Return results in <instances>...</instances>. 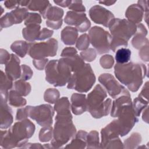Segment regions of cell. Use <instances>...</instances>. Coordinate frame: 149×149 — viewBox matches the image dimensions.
Returning <instances> with one entry per match:
<instances>
[{
  "label": "cell",
  "instance_id": "e575fe53",
  "mask_svg": "<svg viewBox=\"0 0 149 149\" xmlns=\"http://www.w3.org/2000/svg\"><path fill=\"white\" fill-rule=\"evenodd\" d=\"M113 62V57L109 55H105L100 59V64L101 66L105 69H109L112 68Z\"/></svg>",
  "mask_w": 149,
  "mask_h": 149
},
{
  "label": "cell",
  "instance_id": "cb8c5ba5",
  "mask_svg": "<svg viewBox=\"0 0 149 149\" xmlns=\"http://www.w3.org/2000/svg\"><path fill=\"white\" fill-rule=\"evenodd\" d=\"M137 32L136 34L134 35V38L132 40V45H133V47L137 49L140 48V47H141L142 45H144V33H147L145 27H144L143 25L141 24H139L137 26V30H136Z\"/></svg>",
  "mask_w": 149,
  "mask_h": 149
},
{
  "label": "cell",
  "instance_id": "ab89813d",
  "mask_svg": "<svg viewBox=\"0 0 149 149\" xmlns=\"http://www.w3.org/2000/svg\"><path fill=\"white\" fill-rule=\"evenodd\" d=\"M29 116V111L28 107H26L25 108H21L17 110L16 114V120L24 119L26 118Z\"/></svg>",
  "mask_w": 149,
  "mask_h": 149
},
{
  "label": "cell",
  "instance_id": "d4e9b609",
  "mask_svg": "<svg viewBox=\"0 0 149 149\" xmlns=\"http://www.w3.org/2000/svg\"><path fill=\"white\" fill-rule=\"evenodd\" d=\"M30 43L23 41H17L13 42L11 46V49L21 57H24L29 51Z\"/></svg>",
  "mask_w": 149,
  "mask_h": 149
},
{
  "label": "cell",
  "instance_id": "8d00e7d4",
  "mask_svg": "<svg viewBox=\"0 0 149 149\" xmlns=\"http://www.w3.org/2000/svg\"><path fill=\"white\" fill-rule=\"evenodd\" d=\"M69 8L77 12H84L86 10L81 1H72L70 5L69 6Z\"/></svg>",
  "mask_w": 149,
  "mask_h": 149
},
{
  "label": "cell",
  "instance_id": "f1b7e54d",
  "mask_svg": "<svg viewBox=\"0 0 149 149\" xmlns=\"http://www.w3.org/2000/svg\"><path fill=\"white\" fill-rule=\"evenodd\" d=\"M15 90L20 95L26 96L29 94L31 90V86L29 83L24 81L21 79L15 83Z\"/></svg>",
  "mask_w": 149,
  "mask_h": 149
},
{
  "label": "cell",
  "instance_id": "4316f807",
  "mask_svg": "<svg viewBox=\"0 0 149 149\" xmlns=\"http://www.w3.org/2000/svg\"><path fill=\"white\" fill-rule=\"evenodd\" d=\"M8 98L9 104L16 107L23 106L26 104V100L22 98L21 95H20L15 90H11L9 93Z\"/></svg>",
  "mask_w": 149,
  "mask_h": 149
},
{
  "label": "cell",
  "instance_id": "ba28073f",
  "mask_svg": "<svg viewBox=\"0 0 149 149\" xmlns=\"http://www.w3.org/2000/svg\"><path fill=\"white\" fill-rule=\"evenodd\" d=\"M117 116L118 119L116 120V122L119 130V134L121 136L127 134L138 121L132 103L123 105L119 109Z\"/></svg>",
  "mask_w": 149,
  "mask_h": 149
},
{
  "label": "cell",
  "instance_id": "6da1fadb",
  "mask_svg": "<svg viewBox=\"0 0 149 149\" xmlns=\"http://www.w3.org/2000/svg\"><path fill=\"white\" fill-rule=\"evenodd\" d=\"M145 72V66L142 64L130 62L116 63L115 66V74L117 79L133 92L137 91L141 85Z\"/></svg>",
  "mask_w": 149,
  "mask_h": 149
},
{
  "label": "cell",
  "instance_id": "44dd1931",
  "mask_svg": "<svg viewBox=\"0 0 149 149\" xmlns=\"http://www.w3.org/2000/svg\"><path fill=\"white\" fill-rule=\"evenodd\" d=\"M12 80L5 75L1 70V99L7 101L8 97V90L12 87Z\"/></svg>",
  "mask_w": 149,
  "mask_h": 149
},
{
  "label": "cell",
  "instance_id": "484cf974",
  "mask_svg": "<svg viewBox=\"0 0 149 149\" xmlns=\"http://www.w3.org/2000/svg\"><path fill=\"white\" fill-rule=\"evenodd\" d=\"M131 58V51L126 48L119 49L115 54V59L118 64H125L129 62Z\"/></svg>",
  "mask_w": 149,
  "mask_h": 149
},
{
  "label": "cell",
  "instance_id": "ac0fdd59",
  "mask_svg": "<svg viewBox=\"0 0 149 149\" xmlns=\"http://www.w3.org/2000/svg\"><path fill=\"white\" fill-rule=\"evenodd\" d=\"M143 12L144 10L139 4H133L127 8L125 16L129 21L133 23H138L143 19Z\"/></svg>",
  "mask_w": 149,
  "mask_h": 149
},
{
  "label": "cell",
  "instance_id": "f6af8a7d",
  "mask_svg": "<svg viewBox=\"0 0 149 149\" xmlns=\"http://www.w3.org/2000/svg\"><path fill=\"white\" fill-rule=\"evenodd\" d=\"M54 2L61 6L67 7L70 5L72 1H54Z\"/></svg>",
  "mask_w": 149,
  "mask_h": 149
},
{
  "label": "cell",
  "instance_id": "ee69618b",
  "mask_svg": "<svg viewBox=\"0 0 149 149\" xmlns=\"http://www.w3.org/2000/svg\"><path fill=\"white\" fill-rule=\"evenodd\" d=\"M62 20L58 22H50L48 20H47L46 22L47 25L48 27H51L54 29H58L62 26Z\"/></svg>",
  "mask_w": 149,
  "mask_h": 149
},
{
  "label": "cell",
  "instance_id": "f546056e",
  "mask_svg": "<svg viewBox=\"0 0 149 149\" xmlns=\"http://www.w3.org/2000/svg\"><path fill=\"white\" fill-rule=\"evenodd\" d=\"M54 109L57 113H62L70 111V104L66 97H62L55 105Z\"/></svg>",
  "mask_w": 149,
  "mask_h": 149
},
{
  "label": "cell",
  "instance_id": "8992f818",
  "mask_svg": "<svg viewBox=\"0 0 149 149\" xmlns=\"http://www.w3.org/2000/svg\"><path fill=\"white\" fill-rule=\"evenodd\" d=\"M95 81V77L90 65L85 64L81 69L72 74L68 81V88L84 93L92 87Z\"/></svg>",
  "mask_w": 149,
  "mask_h": 149
},
{
  "label": "cell",
  "instance_id": "30bf717a",
  "mask_svg": "<svg viewBox=\"0 0 149 149\" xmlns=\"http://www.w3.org/2000/svg\"><path fill=\"white\" fill-rule=\"evenodd\" d=\"M58 42L52 38L47 42L30 43L29 54L36 59H41L46 56H54L56 55Z\"/></svg>",
  "mask_w": 149,
  "mask_h": 149
},
{
  "label": "cell",
  "instance_id": "b9f144b4",
  "mask_svg": "<svg viewBox=\"0 0 149 149\" xmlns=\"http://www.w3.org/2000/svg\"><path fill=\"white\" fill-rule=\"evenodd\" d=\"M47 62H48L47 59H34L33 61V63L34 65V66L37 69H38L39 70H42Z\"/></svg>",
  "mask_w": 149,
  "mask_h": 149
},
{
  "label": "cell",
  "instance_id": "7a4b0ae2",
  "mask_svg": "<svg viewBox=\"0 0 149 149\" xmlns=\"http://www.w3.org/2000/svg\"><path fill=\"white\" fill-rule=\"evenodd\" d=\"M112 36L110 49L113 52L118 47H126L127 41L136 32V24L126 19H113L108 25Z\"/></svg>",
  "mask_w": 149,
  "mask_h": 149
},
{
  "label": "cell",
  "instance_id": "836d02e7",
  "mask_svg": "<svg viewBox=\"0 0 149 149\" xmlns=\"http://www.w3.org/2000/svg\"><path fill=\"white\" fill-rule=\"evenodd\" d=\"M89 37L84 34L81 36L76 43V47L80 50H85L89 45Z\"/></svg>",
  "mask_w": 149,
  "mask_h": 149
},
{
  "label": "cell",
  "instance_id": "9a60e30c",
  "mask_svg": "<svg viewBox=\"0 0 149 149\" xmlns=\"http://www.w3.org/2000/svg\"><path fill=\"white\" fill-rule=\"evenodd\" d=\"M20 60L18 57L10 54V57L6 63L5 71L6 75L11 80H16L21 76V70L19 66Z\"/></svg>",
  "mask_w": 149,
  "mask_h": 149
},
{
  "label": "cell",
  "instance_id": "d6986e66",
  "mask_svg": "<svg viewBox=\"0 0 149 149\" xmlns=\"http://www.w3.org/2000/svg\"><path fill=\"white\" fill-rule=\"evenodd\" d=\"M77 37V30L73 27H66L62 31L61 39L63 42L66 45L74 44Z\"/></svg>",
  "mask_w": 149,
  "mask_h": 149
},
{
  "label": "cell",
  "instance_id": "d590c367",
  "mask_svg": "<svg viewBox=\"0 0 149 149\" xmlns=\"http://www.w3.org/2000/svg\"><path fill=\"white\" fill-rule=\"evenodd\" d=\"M81 57L86 61H93L96 57V53L94 49L89 48L86 51H83L80 53Z\"/></svg>",
  "mask_w": 149,
  "mask_h": 149
},
{
  "label": "cell",
  "instance_id": "277c9868",
  "mask_svg": "<svg viewBox=\"0 0 149 149\" xmlns=\"http://www.w3.org/2000/svg\"><path fill=\"white\" fill-rule=\"evenodd\" d=\"M107 98V93L100 85H97L94 90L88 94L87 110L93 117L100 118L108 114L111 105V100Z\"/></svg>",
  "mask_w": 149,
  "mask_h": 149
},
{
  "label": "cell",
  "instance_id": "5b68a950",
  "mask_svg": "<svg viewBox=\"0 0 149 149\" xmlns=\"http://www.w3.org/2000/svg\"><path fill=\"white\" fill-rule=\"evenodd\" d=\"M72 115L69 112L57 113L54 130V140L52 144L62 146L67 143L75 134L76 128L72 120Z\"/></svg>",
  "mask_w": 149,
  "mask_h": 149
},
{
  "label": "cell",
  "instance_id": "ffe728a7",
  "mask_svg": "<svg viewBox=\"0 0 149 149\" xmlns=\"http://www.w3.org/2000/svg\"><path fill=\"white\" fill-rule=\"evenodd\" d=\"M40 26L39 24H30L23 29V36L24 38L29 41H34L37 40L40 34Z\"/></svg>",
  "mask_w": 149,
  "mask_h": 149
},
{
  "label": "cell",
  "instance_id": "4dcf8cb0",
  "mask_svg": "<svg viewBox=\"0 0 149 149\" xmlns=\"http://www.w3.org/2000/svg\"><path fill=\"white\" fill-rule=\"evenodd\" d=\"M59 96V91L56 89H48L44 94V100L49 103H54L56 102Z\"/></svg>",
  "mask_w": 149,
  "mask_h": 149
},
{
  "label": "cell",
  "instance_id": "7c38bea8",
  "mask_svg": "<svg viewBox=\"0 0 149 149\" xmlns=\"http://www.w3.org/2000/svg\"><path fill=\"white\" fill-rule=\"evenodd\" d=\"M65 22L70 25H74L80 32L86 31L90 27V22L84 12L69 11L65 17Z\"/></svg>",
  "mask_w": 149,
  "mask_h": 149
},
{
  "label": "cell",
  "instance_id": "5bb4252c",
  "mask_svg": "<svg viewBox=\"0 0 149 149\" xmlns=\"http://www.w3.org/2000/svg\"><path fill=\"white\" fill-rule=\"evenodd\" d=\"M89 15L93 22L101 24L105 27H108L110 22L114 19V16L112 12L99 5L93 6L90 9Z\"/></svg>",
  "mask_w": 149,
  "mask_h": 149
},
{
  "label": "cell",
  "instance_id": "1f68e13d",
  "mask_svg": "<svg viewBox=\"0 0 149 149\" xmlns=\"http://www.w3.org/2000/svg\"><path fill=\"white\" fill-rule=\"evenodd\" d=\"M52 129L50 126H46L41 129L39 138L41 141H48L52 138Z\"/></svg>",
  "mask_w": 149,
  "mask_h": 149
},
{
  "label": "cell",
  "instance_id": "7402d4cb",
  "mask_svg": "<svg viewBox=\"0 0 149 149\" xmlns=\"http://www.w3.org/2000/svg\"><path fill=\"white\" fill-rule=\"evenodd\" d=\"M51 6V5L48 1H31L27 8L31 10H38L44 17L46 12Z\"/></svg>",
  "mask_w": 149,
  "mask_h": 149
},
{
  "label": "cell",
  "instance_id": "2e32d148",
  "mask_svg": "<svg viewBox=\"0 0 149 149\" xmlns=\"http://www.w3.org/2000/svg\"><path fill=\"white\" fill-rule=\"evenodd\" d=\"M72 110L75 115H80L87 110V100L84 94H73L71 98Z\"/></svg>",
  "mask_w": 149,
  "mask_h": 149
},
{
  "label": "cell",
  "instance_id": "bcb514c9",
  "mask_svg": "<svg viewBox=\"0 0 149 149\" xmlns=\"http://www.w3.org/2000/svg\"><path fill=\"white\" fill-rule=\"evenodd\" d=\"M116 2V1H99L100 3H102V4H104L105 5L107 6H110L112 5L113 4H114Z\"/></svg>",
  "mask_w": 149,
  "mask_h": 149
},
{
  "label": "cell",
  "instance_id": "9c48e42d",
  "mask_svg": "<svg viewBox=\"0 0 149 149\" xmlns=\"http://www.w3.org/2000/svg\"><path fill=\"white\" fill-rule=\"evenodd\" d=\"M89 39L99 54L109 52L112 36L102 28L94 26L89 31Z\"/></svg>",
  "mask_w": 149,
  "mask_h": 149
},
{
  "label": "cell",
  "instance_id": "83f0119b",
  "mask_svg": "<svg viewBox=\"0 0 149 149\" xmlns=\"http://www.w3.org/2000/svg\"><path fill=\"white\" fill-rule=\"evenodd\" d=\"M14 20L15 24L20 23L24 19L27 17L29 13L27 9L24 8H17L10 12Z\"/></svg>",
  "mask_w": 149,
  "mask_h": 149
},
{
  "label": "cell",
  "instance_id": "f35d334b",
  "mask_svg": "<svg viewBox=\"0 0 149 149\" xmlns=\"http://www.w3.org/2000/svg\"><path fill=\"white\" fill-rule=\"evenodd\" d=\"M88 144H98V133L96 131H91L87 136Z\"/></svg>",
  "mask_w": 149,
  "mask_h": 149
},
{
  "label": "cell",
  "instance_id": "74e56055",
  "mask_svg": "<svg viewBox=\"0 0 149 149\" xmlns=\"http://www.w3.org/2000/svg\"><path fill=\"white\" fill-rule=\"evenodd\" d=\"M21 68H22L21 77L22 80H26L30 79L33 75V72L31 71L30 68L26 66V65H23L21 66Z\"/></svg>",
  "mask_w": 149,
  "mask_h": 149
},
{
  "label": "cell",
  "instance_id": "4fadbf2b",
  "mask_svg": "<svg viewBox=\"0 0 149 149\" xmlns=\"http://www.w3.org/2000/svg\"><path fill=\"white\" fill-rule=\"evenodd\" d=\"M99 81L105 87L109 95L113 98L119 96L125 88L109 73L102 74L98 78Z\"/></svg>",
  "mask_w": 149,
  "mask_h": 149
},
{
  "label": "cell",
  "instance_id": "7bdbcfd3",
  "mask_svg": "<svg viewBox=\"0 0 149 149\" xmlns=\"http://www.w3.org/2000/svg\"><path fill=\"white\" fill-rule=\"evenodd\" d=\"M4 5L8 9H16L20 5V1H6Z\"/></svg>",
  "mask_w": 149,
  "mask_h": 149
},
{
  "label": "cell",
  "instance_id": "8fae6325",
  "mask_svg": "<svg viewBox=\"0 0 149 149\" xmlns=\"http://www.w3.org/2000/svg\"><path fill=\"white\" fill-rule=\"evenodd\" d=\"M29 116L41 126H50L52 123L54 111L49 105L43 104L37 107L27 106Z\"/></svg>",
  "mask_w": 149,
  "mask_h": 149
},
{
  "label": "cell",
  "instance_id": "d6a6232c",
  "mask_svg": "<svg viewBox=\"0 0 149 149\" xmlns=\"http://www.w3.org/2000/svg\"><path fill=\"white\" fill-rule=\"evenodd\" d=\"M41 22V16L39 14L34 13H29L27 17L25 19L24 24L27 26L30 24H38Z\"/></svg>",
  "mask_w": 149,
  "mask_h": 149
},
{
  "label": "cell",
  "instance_id": "603a6c76",
  "mask_svg": "<svg viewBox=\"0 0 149 149\" xmlns=\"http://www.w3.org/2000/svg\"><path fill=\"white\" fill-rule=\"evenodd\" d=\"M63 10L56 6H51L46 12L43 18L47 19L48 21L58 22L62 20Z\"/></svg>",
  "mask_w": 149,
  "mask_h": 149
},
{
  "label": "cell",
  "instance_id": "52a82bcc",
  "mask_svg": "<svg viewBox=\"0 0 149 149\" xmlns=\"http://www.w3.org/2000/svg\"><path fill=\"white\" fill-rule=\"evenodd\" d=\"M34 125L29 119H23L16 123L8 131L7 134L14 146L24 144L34 132Z\"/></svg>",
  "mask_w": 149,
  "mask_h": 149
},
{
  "label": "cell",
  "instance_id": "3957f363",
  "mask_svg": "<svg viewBox=\"0 0 149 149\" xmlns=\"http://www.w3.org/2000/svg\"><path fill=\"white\" fill-rule=\"evenodd\" d=\"M72 72V68L65 58L52 60L45 68L46 80L55 86H63L69 80Z\"/></svg>",
  "mask_w": 149,
  "mask_h": 149
},
{
  "label": "cell",
  "instance_id": "60d3db41",
  "mask_svg": "<svg viewBox=\"0 0 149 149\" xmlns=\"http://www.w3.org/2000/svg\"><path fill=\"white\" fill-rule=\"evenodd\" d=\"M53 34V31L52 30H48L47 29H43L40 33L38 40H43L47 38L51 37Z\"/></svg>",
  "mask_w": 149,
  "mask_h": 149
},
{
  "label": "cell",
  "instance_id": "e0dca14e",
  "mask_svg": "<svg viewBox=\"0 0 149 149\" xmlns=\"http://www.w3.org/2000/svg\"><path fill=\"white\" fill-rule=\"evenodd\" d=\"M7 101L1 99V128L7 129L13 121L11 109L7 105Z\"/></svg>",
  "mask_w": 149,
  "mask_h": 149
}]
</instances>
